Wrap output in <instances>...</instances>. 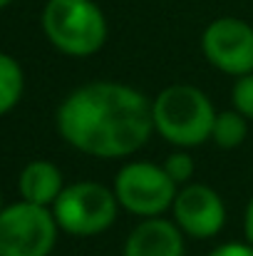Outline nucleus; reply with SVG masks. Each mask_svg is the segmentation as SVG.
Instances as JSON below:
<instances>
[{"label":"nucleus","instance_id":"f257e3e1","mask_svg":"<svg viewBox=\"0 0 253 256\" xmlns=\"http://www.w3.org/2000/svg\"><path fill=\"white\" fill-rule=\"evenodd\" d=\"M55 127L72 150L87 157L127 160L154 134L152 100L124 82H84L57 104Z\"/></svg>","mask_w":253,"mask_h":256},{"label":"nucleus","instance_id":"f03ea898","mask_svg":"<svg viewBox=\"0 0 253 256\" xmlns=\"http://www.w3.org/2000/svg\"><path fill=\"white\" fill-rule=\"evenodd\" d=\"M154 132L176 150H191L211 140L216 110L196 85H169L152 100Z\"/></svg>","mask_w":253,"mask_h":256},{"label":"nucleus","instance_id":"7ed1b4c3","mask_svg":"<svg viewBox=\"0 0 253 256\" xmlns=\"http://www.w3.org/2000/svg\"><path fill=\"white\" fill-rule=\"evenodd\" d=\"M40 25L57 52L77 60L97 55L109 35L107 18L94 0H47Z\"/></svg>","mask_w":253,"mask_h":256},{"label":"nucleus","instance_id":"20e7f679","mask_svg":"<svg viewBox=\"0 0 253 256\" xmlns=\"http://www.w3.org/2000/svg\"><path fill=\"white\" fill-rule=\"evenodd\" d=\"M50 209L60 232L77 239H92L112 229L122 206L114 196V189L99 182H75L65 184L62 194Z\"/></svg>","mask_w":253,"mask_h":256},{"label":"nucleus","instance_id":"39448f33","mask_svg":"<svg viewBox=\"0 0 253 256\" xmlns=\"http://www.w3.org/2000/svg\"><path fill=\"white\" fill-rule=\"evenodd\" d=\"M57 234L60 226L50 206L20 199L0 212V256H50Z\"/></svg>","mask_w":253,"mask_h":256},{"label":"nucleus","instance_id":"423d86ee","mask_svg":"<svg viewBox=\"0 0 253 256\" xmlns=\"http://www.w3.org/2000/svg\"><path fill=\"white\" fill-rule=\"evenodd\" d=\"M112 189L124 212L134 214L137 219H152L171 212L179 184L162 164L137 160L117 172Z\"/></svg>","mask_w":253,"mask_h":256},{"label":"nucleus","instance_id":"0eeeda50","mask_svg":"<svg viewBox=\"0 0 253 256\" xmlns=\"http://www.w3.org/2000/svg\"><path fill=\"white\" fill-rule=\"evenodd\" d=\"M201 52L224 75H249L253 72V25L234 15L211 20L201 32Z\"/></svg>","mask_w":253,"mask_h":256},{"label":"nucleus","instance_id":"6e6552de","mask_svg":"<svg viewBox=\"0 0 253 256\" xmlns=\"http://www.w3.org/2000/svg\"><path fill=\"white\" fill-rule=\"evenodd\" d=\"M171 219L184 232V236L206 242L221 234V229L226 226V204L214 186L189 182L179 186L174 196Z\"/></svg>","mask_w":253,"mask_h":256},{"label":"nucleus","instance_id":"1a4fd4ad","mask_svg":"<svg viewBox=\"0 0 253 256\" xmlns=\"http://www.w3.org/2000/svg\"><path fill=\"white\" fill-rule=\"evenodd\" d=\"M184 232L174 224V219L152 216L139 219V224L129 232L122 256H184Z\"/></svg>","mask_w":253,"mask_h":256},{"label":"nucleus","instance_id":"9d476101","mask_svg":"<svg viewBox=\"0 0 253 256\" xmlns=\"http://www.w3.org/2000/svg\"><path fill=\"white\" fill-rule=\"evenodd\" d=\"M65 189V176L62 170L50 162V160H32L27 162L20 176H17V192L20 199L40 204V206H52L57 196Z\"/></svg>","mask_w":253,"mask_h":256},{"label":"nucleus","instance_id":"9b49d317","mask_svg":"<svg viewBox=\"0 0 253 256\" xmlns=\"http://www.w3.org/2000/svg\"><path fill=\"white\" fill-rule=\"evenodd\" d=\"M25 92V72L22 65L0 50V117L12 112Z\"/></svg>","mask_w":253,"mask_h":256},{"label":"nucleus","instance_id":"f8f14e48","mask_svg":"<svg viewBox=\"0 0 253 256\" xmlns=\"http://www.w3.org/2000/svg\"><path fill=\"white\" fill-rule=\"evenodd\" d=\"M246 137H249V120L241 112H236L234 107L224 110V112H216L214 130H211V142L219 150H236L246 142Z\"/></svg>","mask_w":253,"mask_h":256},{"label":"nucleus","instance_id":"ddd939ff","mask_svg":"<svg viewBox=\"0 0 253 256\" xmlns=\"http://www.w3.org/2000/svg\"><path fill=\"white\" fill-rule=\"evenodd\" d=\"M162 167L167 170V174L179 186H184V184L191 182V176H194V172H196V160L191 157L189 150H174L167 160L162 162Z\"/></svg>","mask_w":253,"mask_h":256},{"label":"nucleus","instance_id":"4468645a","mask_svg":"<svg viewBox=\"0 0 253 256\" xmlns=\"http://www.w3.org/2000/svg\"><path fill=\"white\" fill-rule=\"evenodd\" d=\"M231 104L249 122L253 120V72L236 78V82L231 87Z\"/></svg>","mask_w":253,"mask_h":256},{"label":"nucleus","instance_id":"2eb2a0df","mask_svg":"<svg viewBox=\"0 0 253 256\" xmlns=\"http://www.w3.org/2000/svg\"><path fill=\"white\" fill-rule=\"evenodd\" d=\"M206 256H253V246L249 242H226L211 249Z\"/></svg>","mask_w":253,"mask_h":256},{"label":"nucleus","instance_id":"dca6fc26","mask_svg":"<svg viewBox=\"0 0 253 256\" xmlns=\"http://www.w3.org/2000/svg\"><path fill=\"white\" fill-rule=\"evenodd\" d=\"M244 236H246V242L253 246V196L249 199V204H246V209H244Z\"/></svg>","mask_w":253,"mask_h":256},{"label":"nucleus","instance_id":"f3484780","mask_svg":"<svg viewBox=\"0 0 253 256\" xmlns=\"http://www.w3.org/2000/svg\"><path fill=\"white\" fill-rule=\"evenodd\" d=\"M10 2H12V0H0V10H5V8H7Z\"/></svg>","mask_w":253,"mask_h":256},{"label":"nucleus","instance_id":"a211bd4d","mask_svg":"<svg viewBox=\"0 0 253 256\" xmlns=\"http://www.w3.org/2000/svg\"><path fill=\"white\" fill-rule=\"evenodd\" d=\"M2 206H5V204H2V189H0V212H2Z\"/></svg>","mask_w":253,"mask_h":256}]
</instances>
